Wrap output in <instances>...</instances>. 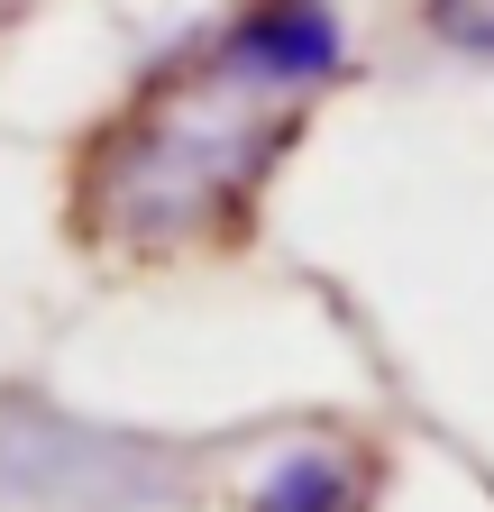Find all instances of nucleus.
<instances>
[{"instance_id":"1","label":"nucleus","mask_w":494,"mask_h":512,"mask_svg":"<svg viewBox=\"0 0 494 512\" xmlns=\"http://www.w3.org/2000/svg\"><path fill=\"white\" fill-rule=\"evenodd\" d=\"M293 101L302 92L247 83L220 46H193L183 64H165L92 138V156L74 174L83 238L119 247V256H174V247L238 229V211L257 202V183L275 174V156L302 128Z\"/></svg>"},{"instance_id":"2","label":"nucleus","mask_w":494,"mask_h":512,"mask_svg":"<svg viewBox=\"0 0 494 512\" xmlns=\"http://www.w3.org/2000/svg\"><path fill=\"white\" fill-rule=\"evenodd\" d=\"M211 46L247 83H266V92H321L348 64V37H339L330 0H238V10L211 28Z\"/></svg>"},{"instance_id":"3","label":"nucleus","mask_w":494,"mask_h":512,"mask_svg":"<svg viewBox=\"0 0 494 512\" xmlns=\"http://www.w3.org/2000/svg\"><path fill=\"white\" fill-rule=\"evenodd\" d=\"M247 512H366V458L357 448H284V458L257 476V494H247Z\"/></svg>"},{"instance_id":"4","label":"nucleus","mask_w":494,"mask_h":512,"mask_svg":"<svg viewBox=\"0 0 494 512\" xmlns=\"http://www.w3.org/2000/svg\"><path fill=\"white\" fill-rule=\"evenodd\" d=\"M421 28L458 55H494V0H421Z\"/></svg>"}]
</instances>
